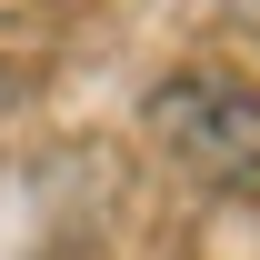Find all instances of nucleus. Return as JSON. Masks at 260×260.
<instances>
[{
    "mask_svg": "<svg viewBox=\"0 0 260 260\" xmlns=\"http://www.w3.org/2000/svg\"><path fill=\"white\" fill-rule=\"evenodd\" d=\"M140 130L200 190H250L260 180V90L230 80V70H170L160 90L140 100Z\"/></svg>",
    "mask_w": 260,
    "mask_h": 260,
    "instance_id": "1",
    "label": "nucleus"
},
{
    "mask_svg": "<svg viewBox=\"0 0 260 260\" xmlns=\"http://www.w3.org/2000/svg\"><path fill=\"white\" fill-rule=\"evenodd\" d=\"M230 20H240V30H260V0H230Z\"/></svg>",
    "mask_w": 260,
    "mask_h": 260,
    "instance_id": "2",
    "label": "nucleus"
}]
</instances>
